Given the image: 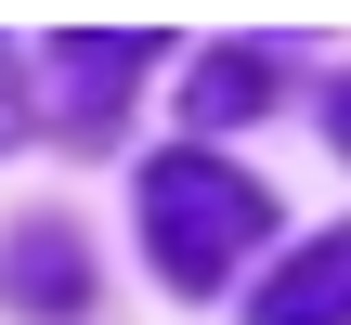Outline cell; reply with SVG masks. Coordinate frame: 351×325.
I'll list each match as a JSON object with an SVG mask.
<instances>
[{
  "instance_id": "cell-7",
  "label": "cell",
  "mask_w": 351,
  "mask_h": 325,
  "mask_svg": "<svg viewBox=\"0 0 351 325\" xmlns=\"http://www.w3.org/2000/svg\"><path fill=\"white\" fill-rule=\"evenodd\" d=\"M339 156H351V91H339Z\"/></svg>"
},
{
  "instance_id": "cell-6",
  "label": "cell",
  "mask_w": 351,
  "mask_h": 325,
  "mask_svg": "<svg viewBox=\"0 0 351 325\" xmlns=\"http://www.w3.org/2000/svg\"><path fill=\"white\" fill-rule=\"evenodd\" d=\"M13 117H26V104H13V91H0V143H13Z\"/></svg>"
},
{
  "instance_id": "cell-1",
  "label": "cell",
  "mask_w": 351,
  "mask_h": 325,
  "mask_svg": "<svg viewBox=\"0 0 351 325\" xmlns=\"http://www.w3.org/2000/svg\"><path fill=\"white\" fill-rule=\"evenodd\" d=\"M261 234H274V195L247 169H221V156H156L143 169V248H156L169 287H221Z\"/></svg>"
},
{
  "instance_id": "cell-4",
  "label": "cell",
  "mask_w": 351,
  "mask_h": 325,
  "mask_svg": "<svg viewBox=\"0 0 351 325\" xmlns=\"http://www.w3.org/2000/svg\"><path fill=\"white\" fill-rule=\"evenodd\" d=\"M13 287H26L13 313H78V300H91V261H78V234H65V221H26V234H13Z\"/></svg>"
},
{
  "instance_id": "cell-5",
  "label": "cell",
  "mask_w": 351,
  "mask_h": 325,
  "mask_svg": "<svg viewBox=\"0 0 351 325\" xmlns=\"http://www.w3.org/2000/svg\"><path fill=\"white\" fill-rule=\"evenodd\" d=\"M182 104H195L208 130H234V117H261V104H274V52H247V39H234V52H208Z\"/></svg>"
},
{
  "instance_id": "cell-3",
  "label": "cell",
  "mask_w": 351,
  "mask_h": 325,
  "mask_svg": "<svg viewBox=\"0 0 351 325\" xmlns=\"http://www.w3.org/2000/svg\"><path fill=\"white\" fill-rule=\"evenodd\" d=\"M143 65H156V39H143V26H104V39H65V78H78V143H104V130H117V104H130L117 78H143Z\"/></svg>"
},
{
  "instance_id": "cell-2",
  "label": "cell",
  "mask_w": 351,
  "mask_h": 325,
  "mask_svg": "<svg viewBox=\"0 0 351 325\" xmlns=\"http://www.w3.org/2000/svg\"><path fill=\"white\" fill-rule=\"evenodd\" d=\"M261 325H351V221L326 248H300L274 287H261Z\"/></svg>"
}]
</instances>
